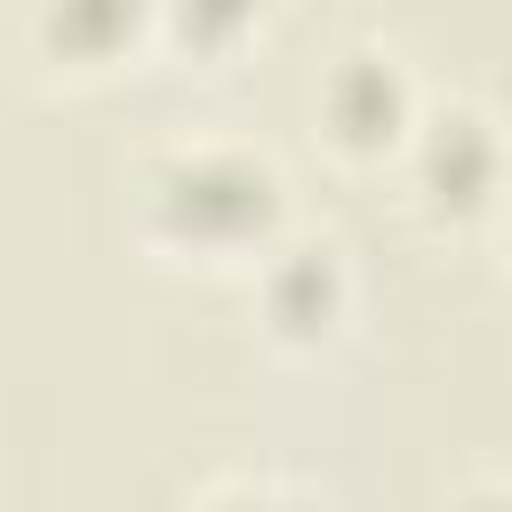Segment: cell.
Here are the masks:
<instances>
[{"label":"cell","mask_w":512,"mask_h":512,"mask_svg":"<svg viewBox=\"0 0 512 512\" xmlns=\"http://www.w3.org/2000/svg\"><path fill=\"white\" fill-rule=\"evenodd\" d=\"M128 208H136L144 248H160L176 264H256L288 232L280 168L256 144H232V136L160 144L136 168Z\"/></svg>","instance_id":"1"},{"label":"cell","mask_w":512,"mask_h":512,"mask_svg":"<svg viewBox=\"0 0 512 512\" xmlns=\"http://www.w3.org/2000/svg\"><path fill=\"white\" fill-rule=\"evenodd\" d=\"M408 184L432 216L448 224H472V216H496L504 192H512V152H504V128L480 112V104H424L416 112V136H408Z\"/></svg>","instance_id":"2"},{"label":"cell","mask_w":512,"mask_h":512,"mask_svg":"<svg viewBox=\"0 0 512 512\" xmlns=\"http://www.w3.org/2000/svg\"><path fill=\"white\" fill-rule=\"evenodd\" d=\"M248 296H256V328L280 352H320L344 336L352 320V264L336 240H296L280 232L256 264H248Z\"/></svg>","instance_id":"3"},{"label":"cell","mask_w":512,"mask_h":512,"mask_svg":"<svg viewBox=\"0 0 512 512\" xmlns=\"http://www.w3.org/2000/svg\"><path fill=\"white\" fill-rule=\"evenodd\" d=\"M312 112H320L328 144H344V152L376 160V152H408V136H416V112H424V104H416L408 64H400L392 48L352 40V48H336V64L320 72Z\"/></svg>","instance_id":"4"},{"label":"cell","mask_w":512,"mask_h":512,"mask_svg":"<svg viewBox=\"0 0 512 512\" xmlns=\"http://www.w3.org/2000/svg\"><path fill=\"white\" fill-rule=\"evenodd\" d=\"M24 40L56 72H112L144 40H160V0H32Z\"/></svg>","instance_id":"5"},{"label":"cell","mask_w":512,"mask_h":512,"mask_svg":"<svg viewBox=\"0 0 512 512\" xmlns=\"http://www.w3.org/2000/svg\"><path fill=\"white\" fill-rule=\"evenodd\" d=\"M264 16L272 0H160V40L184 56H232Z\"/></svg>","instance_id":"6"},{"label":"cell","mask_w":512,"mask_h":512,"mask_svg":"<svg viewBox=\"0 0 512 512\" xmlns=\"http://www.w3.org/2000/svg\"><path fill=\"white\" fill-rule=\"evenodd\" d=\"M496 224H504V256H512V192H504V208H496Z\"/></svg>","instance_id":"7"}]
</instances>
